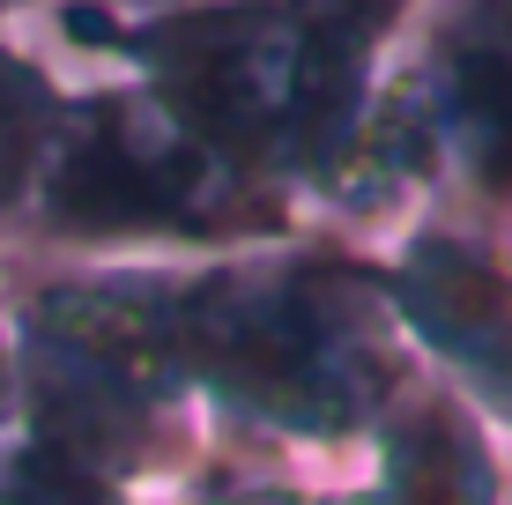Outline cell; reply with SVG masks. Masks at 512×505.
Here are the masks:
<instances>
[{
	"label": "cell",
	"instance_id": "obj_1",
	"mask_svg": "<svg viewBox=\"0 0 512 505\" xmlns=\"http://www.w3.org/2000/svg\"><path fill=\"white\" fill-rule=\"evenodd\" d=\"M67 30L141 67V90L186 112L245 171H305L357 142L364 82L386 30L282 0L67 8Z\"/></svg>",
	"mask_w": 512,
	"mask_h": 505
},
{
	"label": "cell",
	"instance_id": "obj_2",
	"mask_svg": "<svg viewBox=\"0 0 512 505\" xmlns=\"http://www.w3.org/2000/svg\"><path fill=\"white\" fill-rule=\"evenodd\" d=\"M245 179L253 171L156 90L97 97L90 112L60 119L45 149L52 216L82 231H149V223L193 231V223H216Z\"/></svg>",
	"mask_w": 512,
	"mask_h": 505
},
{
	"label": "cell",
	"instance_id": "obj_3",
	"mask_svg": "<svg viewBox=\"0 0 512 505\" xmlns=\"http://www.w3.org/2000/svg\"><path fill=\"white\" fill-rule=\"evenodd\" d=\"M156 350L193 357L231 394L297 416V424H342L357 409V350L297 283H223L164 312Z\"/></svg>",
	"mask_w": 512,
	"mask_h": 505
},
{
	"label": "cell",
	"instance_id": "obj_4",
	"mask_svg": "<svg viewBox=\"0 0 512 505\" xmlns=\"http://www.w3.org/2000/svg\"><path fill=\"white\" fill-rule=\"evenodd\" d=\"M386 127L423 156H446L468 186H512V0H453L416 90Z\"/></svg>",
	"mask_w": 512,
	"mask_h": 505
},
{
	"label": "cell",
	"instance_id": "obj_5",
	"mask_svg": "<svg viewBox=\"0 0 512 505\" xmlns=\"http://www.w3.org/2000/svg\"><path fill=\"white\" fill-rule=\"evenodd\" d=\"M52 134H60V97L23 52L0 45V201L45 164Z\"/></svg>",
	"mask_w": 512,
	"mask_h": 505
},
{
	"label": "cell",
	"instance_id": "obj_6",
	"mask_svg": "<svg viewBox=\"0 0 512 505\" xmlns=\"http://www.w3.org/2000/svg\"><path fill=\"white\" fill-rule=\"evenodd\" d=\"M394 476H401V498L409 505H475L483 498V476H475V461H468V439H453L446 424H431L423 439L401 446Z\"/></svg>",
	"mask_w": 512,
	"mask_h": 505
},
{
	"label": "cell",
	"instance_id": "obj_7",
	"mask_svg": "<svg viewBox=\"0 0 512 505\" xmlns=\"http://www.w3.org/2000/svg\"><path fill=\"white\" fill-rule=\"evenodd\" d=\"M8 505H112V498H104V483H97L90 461H75V454H38L23 476H15Z\"/></svg>",
	"mask_w": 512,
	"mask_h": 505
},
{
	"label": "cell",
	"instance_id": "obj_8",
	"mask_svg": "<svg viewBox=\"0 0 512 505\" xmlns=\"http://www.w3.org/2000/svg\"><path fill=\"white\" fill-rule=\"evenodd\" d=\"M282 8H312V15H334V23H364V30H394L401 0H282Z\"/></svg>",
	"mask_w": 512,
	"mask_h": 505
}]
</instances>
